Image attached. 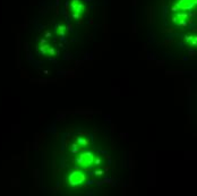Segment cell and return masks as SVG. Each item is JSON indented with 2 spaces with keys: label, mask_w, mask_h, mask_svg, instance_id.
<instances>
[{
  "label": "cell",
  "mask_w": 197,
  "mask_h": 196,
  "mask_svg": "<svg viewBox=\"0 0 197 196\" xmlns=\"http://www.w3.org/2000/svg\"><path fill=\"white\" fill-rule=\"evenodd\" d=\"M94 160H95V156H94L93 153H91V152H86V153H83L81 156H78V163L81 164L82 167H89L91 166L92 163H94Z\"/></svg>",
  "instance_id": "6da1fadb"
},
{
  "label": "cell",
  "mask_w": 197,
  "mask_h": 196,
  "mask_svg": "<svg viewBox=\"0 0 197 196\" xmlns=\"http://www.w3.org/2000/svg\"><path fill=\"white\" fill-rule=\"evenodd\" d=\"M86 180V176L82 171H75L69 176V184L73 186H77L83 184Z\"/></svg>",
  "instance_id": "7a4b0ae2"
},
{
  "label": "cell",
  "mask_w": 197,
  "mask_h": 196,
  "mask_svg": "<svg viewBox=\"0 0 197 196\" xmlns=\"http://www.w3.org/2000/svg\"><path fill=\"white\" fill-rule=\"evenodd\" d=\"M77 141H78V143H79V144L82 145V146H84V145H87V144H89V142L87 137H82V138H78Z\"/></svg>",
  "instance_id": "3957f363"
},
{
  "label": "cell",
  "mask_w": 197,
  "mask_h": 196,
  "mask_svg": "<svg viewBox=\"0 0 197 196\" xmlns=\"http://www.w3.org/2000/svg\"><path fill=\"white\" fill-rule=\"evenodd\" d=\"M94 163H95L97 166H102V164H103V160H102V158H97V161Z\"/></svg>",
  "instance_id": "277c9868"
}]
</instances>
